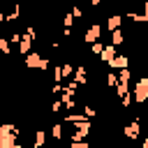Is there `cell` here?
Returning <instances> with one entry per match:
<instances>
[{"label": "cell", "mask_w": 148, "mask_h": 148, "mask_svg": "<svg viewBox=\"0 0 148 148\" xmlns=\"http://www.w3.org/2000/svg\"><path fill=\"white\" fill-rule=\"evenodd\" d=\"M148 99V79L141 76L136 83H134V102L136 104H143Z\"/></svg>", "instance_id": "1"}, {"label": "cell", "mask_w": 148, "mask_h": 148, "mask_svg": "<svg viewBox=\"0 0 148 148\" xmlns=\"http://www.w3.org/2000/svg\"><path fill=\"white\" fill-rule=\"evenodd\" d=\"M25 67H30V69H35V67L46 69V67H49V60L42 58L39 53H28V56H25Z\"/></svg>", "instance_id": "2"}, {"label": "cell", "mask_w": 148, "mask_h": 148, "mask_svg": "<svg viewBox=\"0 0 148 148\" xmlns=\"http://www.w3.org/2000/svg\"><path fill=\"white\" fill-rule=\"evenodd\" d=\"M99 35H102V25H99V23H92V25L88 28V32H86V42H88V44H95V42L99 39Z\"/></svg>", "instance_id": "3"}, {"label": "cell", "mask_w": 148, "mask_h": 148, "mask_svg": "<svg viewBox=\"0 0 148 148\" xmlns=\"http://www.w3.org/2000/svg\"><path fill=\"white\" fill-rule=\"evenodd\" d=\"M104 62H111L113 58H116V46L113 44H109V46H104V51H102V56H99Z\"/></svg>", "instance_id": "4"}, {"label": "cell", "mask_w": 148, "mask_h": 148, "mask_svg": "<svg viewBox=\"0 0 148 148\" xmlns=\"http://www.w3.org/2000/svg\"><path fill=\"white\" fill-rule=\"evenodd\" d=\"M106 25H109V30H120V16H118V14L109 16V18H106Z\"/></svg>", "instance_id": "5"}, {"label": "cell", "mask_w": 148, "mask_h": 148, "mask_svg": "<svg viewBox=\"0 0 148 148\" xmlns=\"http://www.w3.org/2000/svg\"><path fill=\"white\" fill-rule=\"evenodd\" d=\"M127 62H130V58H127V56H116L109 65H111V67H127Z\"/></svg>", "instance_id": "6"}, {"label": "cell", "mask_w": 148, "mask_h": 148, "mask_svg": "<svg viewBox=\"0 0 148 148\" xmlns=\"http://www.w3.org/2000/svg\"><path fill=\"white\" fill-rule=\"evenodd\" d=\"M32 141H35V148H44V141H46V134H44V130H37Z\"/></svg>", "instance_id": "7"}, {"label": "cell", "mask_w": 148, "mask_h": 148, "mask_svg": "<svg viewBox=\"0 0 148 148\" xmlns=\"http://www.w3.org/2000/svg\"><path fill=\"white\" fill-rule=\"evenodd\" d=\"M18 53H23V56L30 53V37H23V39L18 42Z\"/></svg>", "instance_id": "8"}, {"label": "cell", "mask_w": 148, "mask_h": 148, "mask_svg": "<svg viewBox=\"0 0 148 148\" xmlns=\"http://www.w3.org/2000/svg\"><path fill=\"white\" fill-rule=\"evenodd\" d=\"M125 134H127L130 139H136V136H139V123H132V125H127V127H125Z\"/></svg>", "instance_id": "9"}, {"label": "cell", "mask_w": 148, "mask_h": 148, "mask_svg": "<svg viewBox=\"0 0 148 148\" xmlns=\"http://www.w3.org/2000/svg\"><path fill=\"white\" fill-rule=\"evenodd\" d=\"M111 42H113V46L123 44V30H113V35H111Z\"/></svg>", "instance_id": "10"}, {"label": "cell", "mask_w": 148, "mask_h": 148, "mask_svg": "<svg viewBox=\"0 0 148 148\" xmlns=\"http://www.w3.org/2000/svg\"><path fill=\"white\" fill-rule=\"evenodd\" d=\"M0 49H2V51H5L7 56H9V42H7L5 37H0Z\"/></svg>", "instance_id": "11"}, {"label": "cell", "mask_w": 148, "mask_h": 148, "mask_svg": "<svg viewBox=\"0 0 148 148\" xmlns=\"http://www.w3.org/2000/svg\"><path fill=\"white\" fill-rule=\"evenodd\" d=\"M62 136V125H53V139H60Z\"/></svg>", "instance_id": "12"}, {"label": "cell", "mask_w": 148, "mask_h": 148, "mask_svg": "<svg viewBox=\"0 0 148 148\" xmlns=\"http://www.w3.org/2000/svg\"><path fill=\"white\" fill-rule=\"evenodd\" d=\"M102 51H104V46H102L99 42H95V44H92V53H99V56H102Z\"/></svg>", "instance_id": "13"}, {"label": "cell", "mask_w": 148, "mask_h": 148, "mask_svg": "<svg viewBox=\"0 0 148 148\" xmlns=\"http://www.w3.org/2000/svg\"><path fill=\"white\" fill-rule=\"evenodd\" d=\"M143 148H148V139H146V141H143Z\"/></svg>", "instance_id": "14"}]
</instances>
